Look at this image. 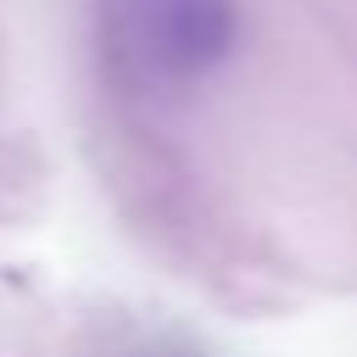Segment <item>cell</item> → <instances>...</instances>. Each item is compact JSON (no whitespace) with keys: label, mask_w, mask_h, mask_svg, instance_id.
Masks as SVG:
<instances>
[{"label":"cell","mask_w":357,"mask_h":357,"mask_svg":"<svg viewBox=\"0 0 357 357\" xmlns=\"http://www.w3.org/2000/svg\"><path fill=\"white\" fill-rule=\"evenodd\" d=\"M117 61L145 84H190L234 45L229 0H112Z\"/></svg>","instance_id":"cell-1"}]
</instances>
